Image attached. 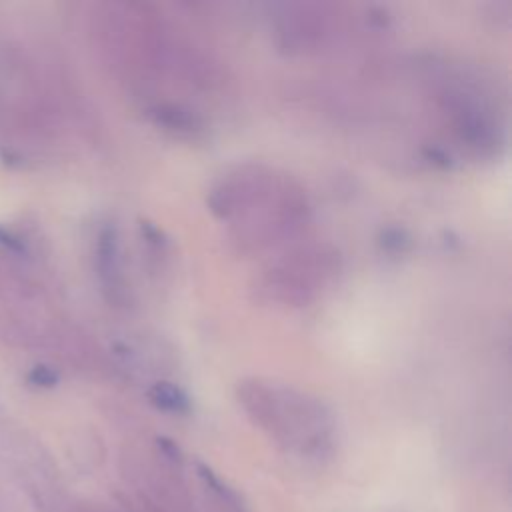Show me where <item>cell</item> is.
Masks as SVG:
<instances>
[{
  "instance_id": "52a82bcc",
  "label": "cell",
  "mask_w": 512,
  "mask_h": 512,
  "mask_svg": "<svg viewBox=\"0 0 512 512\" xmlns=\"http://www.w3.org/2000/svg\"><path fill=\"white\" fill-rule=\"evenodd\" d=\"M196 470H198V474H200V478L220 496V498H224L226 502H234L236 504V496H234V492L226 486V484H222L220 482V478L206 466V464H202V462H198L196 464Z\"/></svg>"
},
{
  "instance_id": "7a4b0ae2",
  "label": "cell",
  "mask_w": 512,
  "mask_h": 512,
  "mask_svg": "<svg viewBox=\"0 0 512 512\" xmlns=\"http://www.w3.org/2000/svg\"><path fill=\"white\" fill-rule=\"evenodd\" d=\"M236 398L248 418L286 448L322 454L332 446L334 418L320 398L268 378L240 380Z\"/></svg>"
},
{
  "instance_id": "ba28073f",
  "label": "cell",
  "mask_w": 512,
  "mask_h": 512,
  "mask_svg": "<svg viewBox=\"0 0 512 512\" xmlns=\"http://www.w3.org/2000/svg\"><path fill=\"white\" fill-rule=\"evenodd\" d=\"M158 440V446H160V450L170 458V460H176V462H180V450H178V446L170 440V438H156Z\"/></svg>"
},
{
  "instance_id": "277c9868",
  "label": "cell",
  "mask_w": 512,
  "mask_h": 512,
  "mask_svg": "<svg viewBox=\"0 0 512 512\" xmlns=\"http://www.w3.org/2000/svg\"><path fill=\"white\" fill-rule=\"evenodd\" d=\"M270 28L276 46L290 56L322 54L336 46L352 24V14L340 4L284 2L274 4Z\"/></svg>"
},
{
  "instance_id": "9c48e42d",
  "label": "cell",
  "mask_w": 512,
  "mask_h": 512,
  "mask_svg": "<svg viewBox=\"0 0 512 512\" xmlns=\"http://www.w3.org/2000/svg\"><path fill=\"white\" fill-rule=\"evenodd\" d=\"M34 374H36V376H32V378H36V382H40V384H44V386H52V384L56 382L54 372H50L48 368H38Z\"/></svg>"
},
{
  "instance_id": "6da1fadb",
  "label": "cell",
  "mask_w": 512,
  "mask_h": 512,
  "mask_svg": "<svg viewBox=\"0 0 512 512\" xmlns=\"http://www.w3.org/2000/svg\"><path fill=\"white\" fill-rule=\"evenodd\" d=\"M206 202L242 254L292 246L312 222L306 190L292 176L260 162L228 168L210 186Z\"/></svg>"
},
{
  "instance_id": "8992f818",
  "label": "cell",
  "mask_w": 512,
  "mask_h": 512,
  "mask_svg": "<svg viewBox=\"0 0 512 512\" xmlns=\"http://www.w3.org/2000/svg\"><path fill=\"white\" fill-rule=\"evenodd\" d=\"M148 400L162 412L170 414H188L192 408L190 396L174 382L156 380L148 388Z\"/></svg>"
},
{
  "instance_id": "3957f363",
  "label": "cell",
  "mask_w": 512,
  "mask_h": 512,
  "mask_svg": "<svg viewBox=\"0 0 512 512\" xmlns=\"http://www.w3.org/2000/svg\"><path fill=\"white\" fill-rule=\"evenodd\" d=\"M340 270L342 256L332 244H292L284 254L268 262L256 278L254 290L262 302L302 308L328 290Z\"/></svg>"
},
{
  "instance_id": "5b68a950",
  "label": "cell",
  "mask_w": 512,
  "mask_h": 512,
  "mask_svg": "<svg viewBox=\"0 0 512 512\" xmlns=\"http://www.w3.org/2000/svg\"><path fill=\"white\" fill-rule=\"evenodd\" d=\"M96 272L106 298L124 306L130 300V286L124 272V256L118 228L114 224H104L96 238Z\"/></svg>"
}]
</instances>
